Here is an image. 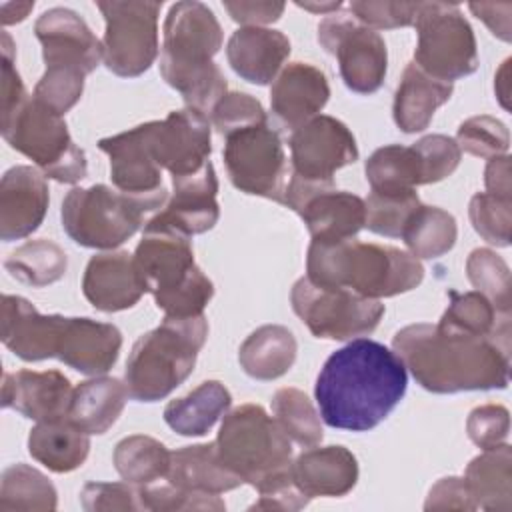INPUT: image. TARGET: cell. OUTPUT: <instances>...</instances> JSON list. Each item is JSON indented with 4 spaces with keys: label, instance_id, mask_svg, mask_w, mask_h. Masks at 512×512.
I'll return each mask as SVG.
<instances>
[{
    "label": "cell",
    "instance_id": "cell-43",
    "mask_svg": "<svg viewBox=\"0 0 512 512\" xmlns=\"http://www.w3.org/2000/svg\"><path fill=\"white\" fill-rule=\"evenodd\" d=\"M466 276L498 312L510 314V268L504 258L490 248H476L466 260Z\"/></svg>",
    "mask_w": 512,
    "mask_h": 512
},
{
    "label": "cell",
    "instance_id": "cell-11",
    "mask_svg": "<svg viewBox=\"0 0 512 512\" xmlns=\"http://www.w3.org/2000/svg\"><path fill=\"white\" fill-rule=\"evenodd\" d=\"M290 302L296 316L316 338L340 342L372 334L384 316L380 300L344 288L318 286L306 276L294 282Z\"/></svg>",
    "mask_w": 512,
    "mask_h": 512
},
{
    "label": "cell",
    "instance_id": "cell-30",
    "mask_svg": "<svg viewBox=\"0 0 512 512\" xmlns=\"http://www.w3.org/2000/svg\"><path fill=\"white\" fill-rule=\"evenodd\" d=\"M454 86L436 80L410 62L400 78L394 94L392 116L404 134L422 132L434 118V112L450 100Z\"/></svg>",
    "mask_w": 512,
    "mask_h": 512
},
{
    "label": "cell",
    "instance_id": "cell-8",
    "mask_svg": "<svg viewBox=\"0 0 512 512\" xmlns=\"http://www.w3.org/2000/svg\"><path fill=\"white\" fill-rule=\"evenodd\" d=\"M166 200L168 194L132 196L106 184L72 188L62 202V228L84 248L114 250L140 230L144 214L162 208Z\"/></svg>",
    "mask_w": 512,
    "mask_h": 512
},
{
    "label": "cell",
    "instance_id": "cell-42",
    "mask_svg": "<svg viewBox=\"0 0 512 512\" xmlns=\"http://www.w3.org/2000/svg\"><path fill=\"white\" fill-rule=\"evenodd\" d=\"M272 412L290 440L304 448L322 442L324 430L320 414L310 398L298 388H280L272 396Z\"/></svg>",
    "mask_w": 512,
    "mask_h": 512
},
{
    "label": "cell",
    "instance_id": "cell-39",
    "mask_svg": "<svg viewBox=\"0 0 512 512\" xmlns=\"http://www.w3.org/2000/svg\"><path fill=\"white\" fill-rule=\"evenodd\" d=\"M4 268L18 282L32 288H42L58 282L66 274L68 256L56 242L36 238L10 252L4 260Z\"/></svg>",
    "mask_w": 512,
    "mask_h": 512
},
{
    "label": "cell",
    "instance_id": "cell-51",
    "mask_svg": "<svg viewBox=\"0 0 512 512\" xmlns=\"http://www.w3.org/2000/svg\"><path fill=\"white\" fill-rule=\"evenodd\" d=\"M420 2H388V0H354L350 2V14L372 30L406 28L414 24Z\"/></svg>",
    "mask_w": 512,
    "mask_h": 512
},
{
    "label": "cell",
    "instance_id": "cell-35",
    "mask_svg": "<svg viewBox=\"0 0 512 512\" xmlns=\"http://www.w3.org/2000/svg\"><path fill=\"white\" fill-rule=\"evenodd\" d=\"M464 480L472 492L476 508L512 510V450L504 442L484 450L466 466Z\"/></svg>",
    "mask_w": 512,
    "mask_h": 512
},
{
    "label": "cell",
    "instance_id": "cell-33",
    "mask_svg": "<svg viewBox=\"0 0 512 512\" xmlns=\"http://www.w3.org/2000/svg\"><path fill=\"white\" fill-rule=\"evenodd\" d=\"M28 452L50 472L66 474L84 464L90 452V438L68 418L38 422L28 434Z\"/></svg>",
    "mask_w": 512,
    "mask_h": 512
},
{
    "label": "cell",
    "instance_id": "cell-38",
    "mask_svg": "<svg viewBox=\"0 0 512 512\" xmlns=\"http://www.w3.org/2000/svg\"><path fill=\"white\" fill-rule=\"evenodd\" d=\"M458 226L450 212L420 204L408 218L402 240L414 258H440L456 244Z\"/></svg>",
    "mask_w": 512,
    "mask_h": 512
},
{
    "label": "cell",
    "instance_id": "cell-25",
    "mask_svg": "<svg viewBox=\"0 0 512 512\" xmlns=\"http://www.w3.org/2000/svg\"><path fill=\"white\" fill-rule=\"evenodd\" d=\"M172 186L174 192L156 218L188 236L212 230L220 218V206L216 202L218 178L212 162L208 160L194 174L174 176Z\"/></svg>",
    "mask_w": 512,
    "mask_h": 512
},
{
    "label": "cell",
    "instance_id": "cell-24",
    "mask_svg": "<svg viewBox=\"0 0 512 512\" xmlns=\"http://www.w3.org/2000/svg\"><path fill=\"white\" fill-rule=\"evenodd\" d=\"M72 392L70 380L60 370H18L2 378V406L36 422L66 418Z\"/></svg>",
    "mask_w": 512,
    "mask_h": 512
},
{
    "label": "cell",
    "instance_id": "cell-61",
    "mask_svg": "<svg viewBox=\"0 0 512 512\" xmlns=\"http://www.w3.org/2000/svg\"><path fill=\"white\" fill-rule=\"evenodd\" d=\"M508 64H510V60H506V62H504V78H500V76H498V80H496L498 84L502 82V86H506V82H508V80H506V74H508ZM498 90H500V88H496V92H498ZM498 98L502 100V106L506 108V104H504V98H508V92H506V90H500Z\"/></svg>",
    "mask_w": 512,
    "mask_h": 512
},
{
    "label": "cell",
    "instance_id": "cell-58",
    "mask_svg": "<svg viewBox=\"0 0 512 512\" xmlns=\"http://www.w3.org/2000/svg\"><path fill=\"white\" fill-rule=\"evenodd\" d=\"M484 184L486 192L512 198V180H510V156L502 154L496 158H490L484 170Z\"/></svg>",
    "mask_w": 512,
    "mask_h": 512
},
{
    "label": "cell",
    "instance_id": "cell-44",
    "mask_svg": "<svg viewBox=\"0 0 512 512\" xmlns=\"http://www.w3.org/2000/svg\"><path fill=\"white\" fill-rule=\"evenodd\" d=\"M364 204H366L364 228H368L370 232L380 234V236L400 238L410 214L422 202H420L416 190H408V192H400V194L370 192V196L364 200Z\"/></svg>",
    "mask_w": 512,
    "mask_h": 512
},
{
    "label": "cell",
    "instance_id": "cell-31",
    "mask_svg": "<svg viewBox=\"0 0 512 512\" xmlns=\"http://www.w3.org/2000/svg\"><path fill=\"white\" fill-rule=\"evenodd\" d=\"M128 388L118 378L100 376L80 382L70 400L66 418L86 434H104L122 414Z\"/></svg>",
    "mask_w": 512,
    "mask_h": 512
},
{
    "label": "cell",
    "instance_id": "cell-15",
    "mask_svg": "<svg viewBox=\"0 0 512 512\" xmlns=\"http://www.w3.org/2000/svg\"><path fill=\"white\" fill-rule=\"evenodd\" d=\"M282 204L304 220L312 240L318 242L354 238L366 222V204L360 196L298 176H290Z\"/></svg>",
    "mask_w": 512,
    "mask_h": 512
},
{
    "label": "cell",
    "instance_id": "cell-53",
    "mask_svg": "<svg viewBox=\"0 0 512 512\" xmlns=\"http://www.w3.org/2000/svg\"><path fill=\"white\" fill-rule=\"evenodd\" d=\"M468 438L482 450L496 448L506 442L510 432V414L500 404L476 406L466 420Z\"/></svg>",
    "mask_w": 512,
    "mask_h": 512
},
{
    "label": "cell",
    "instance_id": "cell-57",
    "mask_svg": "<svg viewBox=\"0 0 512 512\" xmlns=\"http://www.w3.org/2000/svg\"><path fill=\"white\" fill-rule=\"evenodd\" d=\"M470 10L480 18L494 36H498L504 42H510V12L512 4H488V2H472Z\"/></svg>",
    "mask_w": 512,
    "mask_h": 512
},
{
    "label": "cell",
    "instance_id": "cell-6",
    "mask_svg": "<svg viewBox=\"0 0 512 512\" xmlns=\"http://www.w3.org/2000/svg\"><path fill=\"white\" fill-rule=\"evenodd\" d=\"M206 336L204 314L164 316L162 324L142 334L130 350L124 370L130 398L138 402L166 398L192 374Z\"/></svg>",
    "mask_w": 512,
    "mask_h": 512
},
{
    "label": "cell",
    "instance_id": "cell-10",
    "mask_svg": "<svg viewBox=\"0 0 512 512\" xmlns=\"http://www.w3.org/2000/svg\"><path fill=\"white\" fill-rule=\"evenodd\" d=\"M412 26L418 34L414 64L422 72L450 84L476 72V36L456 4L420 2Z\"/></svg>",
    "mask_w": 512,
    "mask_h": 512
},
{
    "label": "cell",
    "instance_id": "cell-52",
    "mask_svg": "<svg viewBox=\"0 0 512 512\" xmlns=\"http://www.w3.org/2000/svg\"><path fill=\"white\" fill-rule=\"evenodd\" d=\"M80 502L86 512L110 510H144L140 486L130 482H88L80 492Z\"/></svg>",
    "mask_w": 512,
    "mask_h": 512
},
{
    "label": "cell",
    "instance_id": "cell-29",
    "mask_svg": "<svg viewBox=\"0 0 512 512\" xmlns=\"http://www.w3.org/2000/svg\"><path fill=\"white\" fill-rule=\"evenodd\" d=\"M166 478L176 488L216 496L244 484L242 478L222 462L216 442L192 444L174 450L170 454Z\"/></svg>",
    "mask_w": 512,
    "mask_h": 512
},
{
    "label": "cell",
    "instance_id": "cell-13",
    "mask_svg": "<svg viewBox=\"0 0 512 512\" xmlns=\"http://www.w3.org/2000/svg\"><path fill=\"white\" fill-rule=\"evenodd\" d=\"M224 166L240 192L284 202L288 160L280 134L268 122L226 136Z\"/></svg>",
    "mask_w": 512,
    "mask_h": 512
},
{
    "label": "cell",
    "instance_id": "cell-5",
    "mask_svg": "<svg viewBox=\"0 0 512 512\" xmlns=\"http://www.w3.org/2000/svg\"><path fill=\"white\" fill-rule=\"evenodd\" d=\"M134 260L164 316H198L214 296L212 280L194 262L190 236L156 216L146 222Z\"/></svg>",
    "mask_w": 512,
    "mask_h": 512
},
{
    "label": "cell",
    "instance_id": "cell-18",
    "mask_svg": "<svg viewBox=\"0 0 512 512\" xmlns=\"http://www.w3.org/2000/svg\"><path fill=\"white\" fill-rule=\"evenodd\" d=\"M34 34L42 44L46 68H68L88 76L104 60L102 42L86 20L70 8L56 6L42 12L34 24Z\"/></svg>",
    "mask_w": 512,
    "mask_h": 512
},
{
    "label": "cell",
    "instance_id": "cell-20",
    "mask_svg": "<svg viewBox=\"0 0 512 512\" xmlns=\"http://www.w3.org/2000/svg\"><path fill=\"white\" fill-rule=\"evenodd\" d=\"M98 148L110 158V178L116 190L132 196L168 194L162 182V168L150 148L148 122L102 138Z\"/></svg>",
    "mask_w": 512,
    "mask_h": 512
},
{
    "label": "cell",
    "instance_id": "cell-28",
    "mask_svg": "<svg viewBox=\"0 0 512 512\" xmlns=\"http://www.w3.org/2000/svg\"><path fill=\"white\" fill-rule=\"evenodd\" d=\"M292 478L310 500L346 496L358 482V460L344 446H312L292 462Z\"/></svg>",
    "mask_w": 512,
    "mask_h": 512
},
{
    "label": "cell",
    "instance_id": "cell-12",
    "mask_svg": "<svg viewBox=\"0 0 512 512\" xmlns=\"http://www.w3.org/2000/svg\"><path fill=\"white\" fill-rule=\"evenodd\" d=\"M106 20L104 64L120 78L144 74L158 56V14L162 2H96Z\"/></svg>",
    "mask_w": 512,
    "mask_h": 512
},
{
    "label": "cell",
    "instance_id": "cell-46",
    "mask_svg": "<svg viewBox=\"0 0 512 512\" xmlns=\"http://www.w3.org/2000/svg\"><path fill=\"white\" fill-rule=\"evenodd\" d=\"M456 144L472 156L490 160L508 152L510 132L506 124L494 116H472L460 124Z\"/></svg>",
    "mask_w": 512,
    "mask_h": 512
},
{
    "label": "cell",
    "instance_id": "cell-3",
    "mask_svg": "<svg viewBox=\"0 0 512 512\" xmlns=\"http://www.w3.org/2000/svg\"><path fill=\"white\" fill-rule=\"evenodd\" d=\"M222 48V26L214 12L196 0L170 6L164 20L160 74L180 92L186 108L210 116L228 92V84L212 58Z\"/></svg>",
    "mask_w": 512,
    "mask_h": 512
},
{
    "label": "cell",
    "instance_id": "cell-9",
    "mask_svg": "<svg viewBox=\"0 0 512 512\" xmlns=\"http://www.w3.org/2000/svg\"><path fill=\"white\" fill-rule=\"evenodd\" d=\"M4 140L30 158L46 178L76 184L88 174L84 150L72 140L64 118L34 98L0 116Z\"/></svg>",
    "mask_w": 512,
    "mask_h": 512
},
{
    "label": "cell",
    "instance_id": "cell-17",
    "mask_svg": "<svg viewBox=\"0 0 512 512\" xmlns=\"http://www.w3.org/2000/svg\"><path fill=\"white\" fill-rule=\"evenodd\" d=\"M148 136L156 162L172 178L198 172L212 152L210 120L194 108L172 110L164 120L148 122Z\"/></svg>",
    "mask_w": 512,
    "mask_h": 512
},
{
    "label": "cell",
    "instance_id": "cell-26",
    "mask_svg": "<svg viewBox=\"0 0 512 512\" xmlns=\"http://www.w3.org/2000/svg\"><path fill=\"white\" fill-rule=\"evenodd\" d=\"M122 332L94 318H66L56 358L86 376L106 374L118 360Z\"/></svg>",
    "mask_w": 512,
    "mask_h": 512
},
{
    "label": "cell",
    "instance_id": "cell-21",
    "mask_svg": "<svg viewBox=\"0 0 512 512\" xmlns=\"http://www.w3.org/2000/svg\"><path fill=\"white\" fill-rule=\"evenodd\" d=\"M328 98L326 74L308 62H290L270 86L272 116L280 128L290 132L318 116Z\"/></svg>",
    "mask_w": 512,
    "mask_h": 512
},
{
    "label": "cell",
    "instance_id": "cell-1",
    "mask_svg": "<svg viewBox=\"0 0 512 512\" xmlns=\"http://www.w3.org/2000/svg\"><path fill=\"white\" fill-rule=\"evenodd\" d=\"M406 386V366L394 350L370 338H354L328 356L314 398L328 426L368 432L400 404Z\"/></svg>",
    "mask_w": 512,
    "mask_h": 512
},
{
    "label": "cell",
    "instance_id": "cell-41",
    "mask_svg": "<svg viewBox=\"0 0 512 512\" xmlns=\"http://www.w3.org/2000/svg\"><path fill=\"white\" fill-rule=\"evenodd\" d=\"M58 494L54 484L46 474L28 466L12 464L4 468L0 476V510H38L50 512L56 510Z\"/></svg>",
    "mask_w": 512,
    "mask_h": 512
},
{
    "label": "cell",
    "instance_id": "cell-27",
    "mask_svg": "<svg viewBox=\"0 0 512 512\" xmlns=\"http://www.w3.org/2000/svg\"><path fill=\"white\" fill-rule=\"evenodd\" d=\"M290 56V40L280 30L262 26L238 28L226 46L230 68L246 82L266 86Z\"/></svg>",
    "mask_w": 512,
    "mask_h": 512
},
{
    "label": "cell",
    "instance_id": "cell-49",
    "mask_svg": "<svg viewBox=\"0 0 512 512\" xmlns=\"http://www.w3.org/2000/svg\"><path fill=\"white\" fill-rule=\"evenodd\" d=\"M210 118L216 132L224 138L238 130L268 122L266 110L260 100L246 92H226L222 100L214 106Z\"/></svg>",
    "mask_w": 512,
    "mask_h": 512
},
{
    "label": "cell",
    "instance_id": "cell-60",
    "mask_svg": "<svg viewBox=\"0 0 512 512\" xmlns=\"http://www.w3.org/2000/svg\"><path fill=\"white\" fill-rule=\"evenodd\" d=\"M296 6H300V8H304V10H310V12H320V14H324V16H328L332 10L336 12L340 6H342V2L340 0H336V2H328V4H314V2H296Z\"/></svg>",
    "mask_w": 512,
    "mask_h": 512
},
{
    "label": "cell",
    "instance_id": "cell-56",
    "mask_svg": "<svg viewBox=\"0 0 512 512\" xmlns=\"http://www.w3.org/2000/svg\"><path fill=\"white\" fill-rule=\"evenodd\" d=\"M310 502V498L296 486V482L280 486L276 490L260 494L258 502L250 506V510H300Z\"/></svg>",
    "mask_w": 512,
    "mask_h": 512
},
{
    "label": "cell",
    "instance_id": "cell-47",
    "mask_svg": "<svg viewBox=\"0 0 512 512\" xmlns=\"http://www.w3.org/2000/svg\"><path fill=\"white\" fill-rule=\"evenodd\" d=\"M86 74L68 68H46L38 80L32 98L48 110L64 116L76 106L84 92Z\"/></svg>",
    "mask_w": 512,
    "mask_h": 512
},
{
    "label": "cell",
    "instance_id": "cell-36",
    "mask_svg": "<svg viewBox=\"0 0 512 512\" xmlns=\"http://www.w3.org/2000/svg\"><path fill=\"white\" fill-rule=\"evenodd\" d=\"M450 302L438 326L470 336L510 338V314H502L478 290L448 292Z\"/></svg>",
    "mask_w": 512,
    "mask_h": 512
},
{
    "label": "cell",
    "instance_id": "cell-55",
    "mask_svg": "<svg viewBox=\"0 0 512 512\" xmlns=\"http://www.w3.org/2000/svg\"><path fill=\"white\" fill-rule=\"evenodd\" d=\"M226 12L234 22L244 26H260L280 20L286 4L284 2H224Z\"/></svg>",
    "mask_w": 512,
    "mask_h": 512
},
{
    "label": "cell",
    "instance_id": "cell-54",
    "mask_svg": "<svg viewBox=\"0 0 512 512\" xmlns=\"http://www.w3.org/2000/svg\"><path fill=\"white\" fill-rule=\"evenodd\" d=\"M426 510H476V502L464 478L446 476L440 478L428 492L424 502Z\"/></svg>",
    "mask_w": 512,
    "mask_h": 512
},
{
    "label": "cell",
    "instance_id": "cell-7",
    "mask_svg": "<svg viewBox=\"0 0 512 512\" xmlns=\"http://www.w3.org/2000/svg\"><path fill=\"white\" fill-rule=\"evenodd\" d=\"M216 448L222 462L258 494L294 482L290 438L260 404H242L226 412Z\"/></svg>",
    "mask_w": 512,
    "mask_h": 512
},
{
    "label": "cell",
    "instance_id": "cell-14",
    "mask_svg": "<svg viewBox=\"0 0 512 512\" xmlns=\"http://www.w3.org/2000/svg\"><path fill=\"white\" fill-rule=\"evenodd\" d=\"M320 46L336 56L340 76L356 94L376 92L386 78L388 50L384 38L350 12H332L318 24Z\"/></svg>",
    "mask_w": 512,
    "mask_h": 512
},
{
    "label": "cell",
    "instance_id": "cell-40",
    "mask_svg": "<svg viewBox=\"0 0 512 512\" xmlns=\"http://www.w3.org/2000/svg\"><path fill=\"white\" fill-rule=\"evenodd\" d=\"M170 454L172 452H168V448L160 440L144 434H134L122 438L116 444L112 460L122 480L136 486H148L168 474Z\"/></svg>",
    "mask_w": 512,
    "mask_h": 512
},
{
    "label": "cell",
    "instance_id": "cell-16",
    "mask_svg": "<svg viewBox=\"0 0 512 512\" xmlns=\"http://www.w3.org/2000/svg\"><path fill=\"white\" fill-rule=\"evenodd\" d=\"M292 176L314 184H334L342 166L358 160V146L350 128L334 116L318 114L290 132Z\"/></svg>",
    "mask_w": 512,
    "mask_h": 512
},
{
    "label": "cell",
    "instance_id": "cell-23",
    "mask_svg": "<svg viewBox=\"0 0 512 512\" xmlns=\"http://www.w3.org/2000/svg\"><path fill=\"white\" fill-rule=\"evenodd\" d=\"M82 292L100 312L128 310L148 292L136 260L126 250L94 254L84 270Z\"/></svg>",
    "mask_w": 512,
    "mask_h": 512
},
{
    "label": "cell",
    "instance_id": "cell-4",
    "mask_svg": "<svg viewBox=\"0 0 512 512\" xmlns=\"http://www.w3.org/2000/svg\"><path fill=\"white\" fill-rule=\"evenodd\" d=\"M306 278L318 286L344 288L380 300L420 286L424 268L410 252L394 246L356 238L312 240L306 254Z\"/></svg>",
    "mask_w": 512,
    "mask_h": 512
},
{
    "label": "cell",
    "instance_id": "cell-50",
    "mask_svg": "<svg viewBox=\"0 0 512 512\" xmlns=\"http://www.w3.org/2000/svg\"><path fill=\"white\" fill-rule=\"evenodd\" d=\"M140 500L144 510L154 512H178V510H214L220 512L226 508L224 500L216 494H198L172 486H140Z\"/></svg>",
    "mask_w": 512,
    "mask_h": 512
},
{
    "label": "cell",
    "instance_id": "cell-19",
    "mask_svg": "<svg viewBox=\"0 0 512 512\" xmlns=\"http://www.w3.org/2000/svg\"><path fill=\"white\" fill-rule=\"evenodd\" d=\"M66 316L40 314L22 296L4 294L0 304V338L24 362L56 358Z\"/></svg>",
    "mask_w": 512,
    "mask_h": 512
},
{
    "label": "cell",
    "instance_id": "cell-59",
    "mask_svg": "<svg viewBox=\"0 0 512 512\" xmlns=\"http://www.w3.org/2000/svg\"><path fill=\"white\" fill-rule=\"evenodd\" d=\"M32 8H34V2H4L0 6V20L4 26L22 22Z\"/></svg>",
    "mask_w": 512,
    "mask_h": 512
},
{
    "label": "cell",
    "instance_id": "cell-34",
    "mask_svg": "<svg viewBox=\"0 0 512 512\" xmlns=\"http://www.w3.org/2000/svg\"><path fill=\"white\" fill-rule=\"evenodd\" d=\"M232 396L218 380H206L164 408V422L180 436H204L228 412Z\"/></svg>",
    "mask_w": 512,
    "mask_h": 512
},
{
    "label": "cell",
    "instance_id": "cell-32",
    "mask_svg": "<svg viewBox=\"0 0 512 512\" xmlns=\"http://www.w3.org/2000/svg\"><path fill=\"white\" fill-rule=\"evenodd\" d=\"M296 352V338L286 326L266 324L240 344L238 362L250 378L268 382L284 376L294 366Z\"/></svg>",
    "mask_w": 512,
    "mask_h": 512
},
{
    "label": "cell",
    "instance_id": "cell-37",
    "mask_svg": "<svg viewBox=\"0 0 512 512\" xmlns=\"http://www.w3.org/2000/svg\"><path fill=\"white\" fill-rule=\"evenodd\" d=\"M372 192L400 194L422 184L420 160L412 146L388 144L374 150L364 164Z\"/></svg>",
    "mask_w": 512,
    "mask_h": 512
},
{
    "label": "cell",
    "instance_id": "cell-2",
    "mask_svg": "<svg viewBox=\"0 0 512 512\" xmlns=\"http://www.w3.org/2000/svg\"><path fill=\"white\" fill-rule=\"evenodd\" d=\"M392 348L414 380L428 392L502 390L510 380V338L470 336L438 324H410Z\"/></svg>",
    "mask_w": 512,
    "mask_h": 512
},
{
    "label": "cell",
    "instance_id": "cell-22",
    "mask_svg": "<svg viewBox=\"0 0 512 512\" xmlns=\"http://www.w3.org/2000/svg\"><path fill=\"white\" fill-rule=\"evenodd\" d=\"M50 204L46 176L32 166H14L0 182V238L4 242L30 236L44 222Z\"/></svg>",
    "mask_w": 512,
    "mask_h": 512
},
{
    "label": "cell",
    "instance_id": "cell-45",
    "mask_svg": "<svg viewBox=\"0 0 512 512\" xmlns=\"http://www.w3.org/2000/svg\"><path fill=\"white\" fill-rule=\"evenodd\" d=\"M468 216L472 228L488 244H494L498 248L510 246L512 198H502L490 192H478L470 200Z\"/></svg>",
    "mask_w": 512,
    "mask_h": 512
},
{
    "label": "cell",
    "instance_id": "cell-48",
    "mask_svg": "<svg viewBox=\"0 0 512 512\" xmlns=\"http://www.w3.org/2000/svg\"><path fill=\"white\" fill-rule=\"evenodd\" d=\"M422 172V184H436L448 178L460 164L462 150L456 140L444 134H428L412 144Z\"/></svg>",
    "mask_w": 512,
    "mask_h": 512
}]
</instances>
